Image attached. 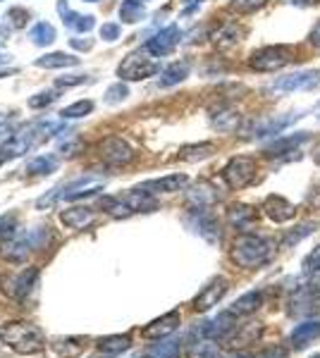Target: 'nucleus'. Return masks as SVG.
<instances>
[{
    "mask_svg": "<svg viewBox=\"0 0 320 358\" xmlns=\"http://www.w3.org/2000/svg\"><path fill=\"white\" fill-rule=\"evenodd\" d=\"M275 256V244L265 236H256V234H244L235 241L232 248V261L242 268H260V265L270 263Z\"/></svg>",
    "mask_w": 320,
    "mask_h": 358,
    "instance_id": "obj_1",
    "label": "nucleus"
},
{
    "mask_svg": "<svg viewBox=\"0 0 320 358\" xmlns=\"http://www.w3.org/2000/svg\"><path fill=\"white\" fill-rule=\"evenodd\" d=\"M0 339L10 344L17 354H36L43 349V334L32 322H8L0 327Z\"/></svg>",
    "mask_w": 320,
    "mask_h": 358,
    "instance_id": "obj_2",
    "label": "nucleus"
},
{
    "mask_svg": "<svg viewBox=\"0 0 320 358\" xmlns=\"http://www.w3.org/2000/svg\"><path fill=\"white\" fill-rule=\"evenodd\" d=\"M103 187V179L96 177V175H86V177H79L69 184H62V187L53 189L48 196L36 201L39 208H46V206H53L55 201H77V199H86V196H94L96 192H101Z\"/></svg>",
    "mask_w": 320,
    "mask_h": 358,
    "instance_id": "obj_3",
    "label": "nucleus"
},
{
    "mask_svg": "<svg viewBox=\"0 0 320 358\" xmlns=\"http://www.w3.org/2000/svg\"><path fill=\"white\" fill-rule=\"evenodd\" d=\"M158 72H160V62L155 60V55H151L146 48L137 50V53H130L118 65L120 82H141V79L155 77Z\"/></svg>",
    "mask_w": 320,
    "mask_h": 358,
    "instance_id": "obj_4",
    "label": "nucleus"
},
{
    "mask_svg": "<svg viewBox=\"0 0 320 358\" xmlns=\"http://www.w3.org/2000/svg\"><path fill=\"white\" fill-rule=\"evenodd\" d=\"M48 227H34V229H27V232L22 234H15L10 236L8 241L3 244V248H0V253H3L8 261H25L27 253L36 251V248H41L48 241Z\"/></svg>",
    "mask_w": 320,
    "mask_h": 358,
    "instance_id": "obj_5",
    "label": "nucleus"
},
{
    "mask_svg": "<svg viewBox=\"0 0 320 358\" xmlns=\"http://www.w3.org/2000/svg\"><path fill=\"white\" fill-rule=\"evenodd\" d=\"M294 60L289 45H265V48L253 50L249 57V65L256 72H280Z\"/></svg>",
    "mask_w": 320,
    "mask_h": 358,
    "instance_id": "obj_6",
    "label": "nucleus"
},
{
    "mask_svg": "<svg viewBox=\"0 0 320 358\" xmlns=\"http://www.w3.org/2000/svg\"><path fill=\"white\" fill-rule=\"evenodd\" d=\"M223 179L230 189H246L256 179V160L249 155H237L223 167Z\"/></svg>",
    "mask_w": 320,
    "mask_h": 358,
    "instance_id": "obj_7",
    "label": "nucleus"
},
{
    "mask_svg": "<svg viewBox=\"0 0 320 358\" xmlns=\"http://www.w3.org/2000/svg\"><path fill=\"white\" fill-rule=\"evenodd\" d=\"M318 86H320V69H301V72L287 74V77H277L272 82V91L292 94V91H313Z\"/></svg>",
    "mask_w": 320,
    "mask_h": 358,
    "instance_id": "obj_8",
    "label": "nucleus"
},
{
    "mask_svg": "<svg viewBox=\"0 0 320 358\" xmlns=\"http://www.w3.org/2000/svg\"><path fill=\"white\" fill-rule=\"evenodd\" d=\"M36 282H39V270L36 268H27V270H22L20 275H15V277H10V280H5L3 282V285H5L3 292L8 294V296L17 299V301H22V299H27L29 294L34 292Z\"/></svg>",
    "mask_w": 320,
    "mask_h": 358,
    "instance_id": "obj_9",
    "label": "nucleus"
},
{
    "mask_svg": "<svg viewBox=\"0 0 320 358\" xmlns=\"http://www.w3.org/2000/svg\"><path fill=\"white\" fill-rule=\"evenodd\" d=\"M179 38H182V31H179L177 24H170L165 29H160L158 34H155L153 38H148L146 41V50L151 55L155 57H162V55H170L174 50V45L179 43Z\"/></svg>",
    "mask_w": 320,
    "mask_h": 358,
    "instance_id": "obj_10",
    "label": "nucleus"
},
{
    "mask_svg": "<svg viewBox=\"0 0 320 358\" xmlns=\"http://www.w3.org/2000/svg\"><path fill=\"white\" fill-rule=\"evenodd\" d=\"M101 158L108 165H127L134 158V151L127 141H122L120 136H110L101 143Z\"/></svg>",
    "mask_w": 320,
    "mask_h": 358,
    "instance_id": "obj_11",
    "label": "nucleus"
},
{
    "mask_svg": "<svg viewBox=\"0 0 320 358\" xmlns=\"http://www.w3.org/2000/svg\"><path fill=\"white\" fill-rule=\"evenodd\" d=\"M304 117L301 113H287V115H275V117H265L256 124L253 129V136L258 138H265V136H275V134H282L287 127H292L296 120Z\"/></svg>",
    "mask_w": 320,
    "mask_h": 358,
    "instance_id": "obj_12",
    "label": "nucleus"
},
{
    "mask_svg": "<svg viewBox=\"0 0 320 358\" xmlns=\"http://www.w3.org/2000/svg\"><path fill=\"white\" fill-rule=\"evenodd\" d=\"M227 289H230V285H227L225 277H215L211 285L203 287V292L194 299V308L199 310V313H203V310H208V308H213V306H218V301L225 296Z\"/></svg>",
    "mask_w": 320,
    "mask_h": 358,
    "instance_id": "obj_13",
    "label": "nucleus"
},
{
    "mask_svg": "<svg viewBox=\"0 0 320 358\" xmlns=\"http://www.w3.org/2000/svg\"><path fill=\"white\" fill-rule=\"evenodd\" d=\"M263 213L267 217H270L272 222H287V220H292V217H296V206L294 203H289L284 196H277V194H272V196H267V199L263 201Z\"/></svg>",
    "mask_w": 320,
    "mask_h": 358,
    "instance_id": "obj_14",
    "label": "nucleus"
},
{
    "mask_svg": "<svg viewBox=\"0 0 320 358\" xmlns=\"http://www.w3.org/2000/svg\"><path fill=\"white\" fill-rule=\"evenodd\" d=\"M189 184L187 175H170V177H160V179H148L144 182L139 189L148 194H174V192H182L184 187Z\"/></svg>",
    "mask_w": 320,
    "mask_h": 358,
    "instance_id": "obj_15",
    "label": "nucleus"
},
{
    "mask_svg": "<svg viewBox=\"0 0 320 358\" xmlns=\"http://www.w3.org/2000/svg\"><path fill=\"white\" fill-rule=\"evenodd\" d=\"M189 224L194 227V232H199L201 236H206L208 241H218V239H220L218 222H215L213 217H211L208 208H203V210H191Z\"/></svg>",
    "mask_w": 320,
    "mask_h": 358,
    "instance_id": "obj_16",
    "label": "nucleus"
},
{
    "mask_svg": "<svg viewBox=\"0 0 320 358\" xmlns=\"http://www.w3.org/2000/svg\"><path fill=\"white\" fill-rule=\"evenodd\" d=\"M57 13H60L65 27L74 29V31H79V34L91 31L94 24H96L91 15H79V13H74V10H69V5L65 3V0H57Z\"/></svg>",
    "mask_w": 320,
    "mask_h": 358,
    "instance_id": "obj_17",
    "label": "nucleus"
},
{
    "mask_svg": "<svg viewBox=\"0 0 320 358\" xmlns=\"http://www.w3.org/2000/svg\"><path fill=\"white\" fill-rule=\"evenodd\" d=\"M179 327V313L172 310V313L158 317L153 320L148 327H144V337L146 339H162V337H170V334Z\"/></svg>",
    "mask_w": 320,
    "mask_h": 358,
    "instance_id": "obj_18",
    "label": "nucleus"
},
{
    "mask_svg": "<svg viewBox=\"0 0 320 358\" xmlns=\"http://www.w3.org/2000/svg\"><path fill=\"white\" fill-rule=\"evenodd\" d=\"M263 327L258 322H249V325H242V330H235L227 337V346L230 349H246V346L256 344V339L260 337Z\"/></svg>",
    "mask_w": 320,
    "mask_h": 358,
    "instance_id": "obj_19",
    "label": "nucleus"
},
{
    "mask_svg": "<svg viewBox=\"0 0 320 358\" xmlns=\"http://www.w3.org/2000/svg\"><path fill=\"white\" fill-rule=\"evenodd\" d=\"M218 201V194L211 184H196L187 192V203L191 206V210H203V208H211Z\"/></svg>",
    "mask_w": 320,
    "mask_h": 358,
    "instance_id": "obj_20",
    "label": "nucleus"
},
{
    "mask_svg": "<svg viewBox=\"0 0 320 358\" xmlns=\"http://www.w3.org/2000/svg\"><path fill=\"white\" fill-rule=\"evenodd\" d=\"M122 201H125L127 206H130L132 213H153L155 208H158V201H155L153 194L144 192V189H132L127 196H122Z\"/></svg>",
    "mask_w": 320,
    "mask_h": 358,
    "instance_id": "obj_21",
    "label": "nucleus"
},
{
    "mask_svg": "<svg viewBox=\"0 0 320 358\" xmlns=\"http://www.w3.org/2000/svg\"><path fill=\"white\" fill-rule=\"evenodd\" d=\"M242 27L235 24V22H225L223 27H218L215 31L211 34V41L218 45V48H232V45H237L242 41Z\"/></svg>",
    "mask_w": 320,
    "mask_h": 358,
    "instance_id": "obj_22",
    "label": "nucleus"
},
{
    "mask_svg": "<svg viewBox=\"0 0 320 358\" xmlns=\"http://www.w3.org/2000/svg\"><path fill=\"white\" fill-rule=\"evenodd\" d=\"M304 141H308V131H299V134H292V136H282L277 138L275 143H270L267 146V155H275V158H280L284 153H299V146Z\"/></svg>",
    "mask_w": 320,
    "mask_h": 358,
    "instance_id": "obj_23",
    "label": "nucleus"
},
{
    "mask_svg": "<svg viewBox=\"0 0 320 358\" xmlns=\"http://www.w3.org/2000/svg\"><path fill=\"white\" fill-rule=\"evenodd\" d=\"M60 220L65 227H72V229H84L94 222V210L91 208H84V206H77V208H69V210H62L60 213Z\"/></svg>",
    "mask_w": 320,
    "mask_h": 358,
    "instance_id": "obj_24",
    "label": "nucleus"
},
{
    "mask_svg": "<svg viewBox=\"0 0 320 358\" xmlns=\"http://www.w3.org/2000/svg\"><path fill=\"white\" fill-rule=\"evenodd\" d=\"M318 334H320V322L318 320H306V322H301V325L294 327V332L289 339H292L294 349H306L313 339H318Z\"/></svg>",
    "mask_w": 320,
    "mask_h": 358,
    "instance_id": "obj_25",
    "label": "nucleus"
},
{
    "mask_svg": "<svg viewBox=\"0 0 320 358\" xmlns=\"http://www.w3.org/2000/svg\"><path fill=\"white\" fill-rule=\"evenodd\" d=\"M179 344L182 339L177 337H162L158 344L148 346L144 358H179Z\"/></svg>",
    "mask_w": 320,
    "mask_h": 358,
    "instance_id": "obj_26",
    "label": "nucleus"
},
{
    "mask_svg": "<svg viewBox=\"0 0 320 358\" xmlns=\"http://www.w3.org/2000/svg\"><path fill=\"white\" fill-rule=\"evenodd\" d=\"M213 153H215V143H211V141L189 143V146L179 148V160H184V163H199V160L211 158Z\"/></svg>",
    "mask_w": 320,
    "mask_h": 358,
    "instance_id": "obj_27",
    "label": "nucleus"
},
{
    "mask_svg": "<svg viewBox=\"0 0 320 358\" xmlns=\"http://www.w3.org/2000/svg\"><path fill=\"white\" fill-rule=\"evenodd\" d=\"M211 124L215 127L218 131H235L239 127V113L232 110V108H218L213 110L211 115Z\"/></svg>",
    "mask_w": 320,
    "mask_h": 358,
    "instance_id": "obj_28",
    "label": "nucleus"
},
{
    "mask_svg": "<svg viewBox=\"0 0 320 358\" xmlns=\"http://www.w3.org/2000/svg\"><path fill=\"white\" fill-rule=\"evenodd\" d=\"M260 303H263V294L249 292V294H244V296L237 299V301L230 306V310L235 315H251L260 308Z\"/></svg>",
    "mask_w": 320,
    "mask_h": 358,
    "instance_id": "obj_29",
    "label": "nucleus"
},
{
    "mask_svg": "<svg viewBox=\"0 0 320 358\" xmlns=\"http://www.w3.org/2000/svg\"><path fill=\"white\" fill-rule=\"evenodd\" d=\"M230 224H235L237 229H242V232H249V229L253 227L256 222V210L249 206H235L230 210Z\"/></svg>",
    "mask_w": 320,
    "mask_h": 358,
    "instance_id": "obj_30",
    "label": "nucleus"
},
{
    "mask_svg": "<svg viewBox=\"0 0 320 358\" xmlns=\"http://www.w3.org/2000/svg\"><path fill=\"white\" fill-rule=\"evenodd\" d=\"M146 17V8H144L141 0H122L120 5V20L125 24H137Z\"/></svg>",
    "mask_w": 320,
    "mask_h": 358,
    "instance_id": "obj_31",
    "label": "nucleus"
},
{
    "mask_svg": "<svg viewBox=\"0 0 320 358\" xmlns=\"http://www.w3.org/2000/svg\"><path fill=\"white\" fill-rule=\"evenodd\" d=\"M189 77V62H172L162 69V77H160V86H174V84H182L184 79Z\"/></svg>",
    "mask_w": 320,
    "mask_h": 358,
    "instance_id": "obj_32",
    "label": "nucleus"
},
{
    "mask_svg": "<svg viewBox=\"0 0 320 358\" xmlns=\"http://www.w3.org/2000/svg\"><path fill=\"white\" fill-rule=\"evenodd\" d=\"M74 65H79V57L65 55V53H48L36 60V67H46V69H62V67H74Z\"/></svg>",
    "mask_w": 320,
    "mask_h": 358,
    "instance_id": "obj_33",
    "label": "nucleus"
},
{
    "mask_svg": "<svg viewBox=\"0 0 320 358\" xmlns=\"http://www.w3.org/2000/svg\"><path fill=\"white\" fill-rule=\"evenodd\" d=\"M55 167L57 160L53 155H36L25 165V172H29V175H50V172H55Z\"/></svg>",
    "mask_w": 320,
    "mask_h": 358,
    "instance_id": "obj_34",
    "label": "nucleus"
},
{
    "mask_svg": "<svg viewBox=\"0 0 320 358\" xmlns=\"http://www.w3.org/2000/svg\"><path fill=\"white\" fill-rule=\"evenodd\" d=\"M132 346V339L127 334H115V337H106L98 339V349L106 351V354H120V351H127Z\"/></svg>",
    "mask_w": 320,
    "mask_h": 358,
    "instance_id": "obj_35",
    "label": "nucleus"
},
{
    "mask_svg": "<svg viewBox=\"0 0 320 358\" xmlns=\"http://www.w3.org/2000/svg\"><path fill=\"white\" fill-rule=\"evenodd\" d=\"M29 38L36 45H50L55 41V29L50 24H46V22H39V24H34V29L29 31Z\"/></svg>",
    "mask_w": 320,
    "mask_h": 358,
    "instance_id": "obj_36",
    "label": "nucleus"
},
{
    "mask_svg": "<svg viewBox=\"0 0 320 358\" xmlns=\"http://www.w3.org/2000/svg\"><path fill=\"white\" fill-rule=\"evenodd\" d=\"M91 110H94V101H77V103H72V106L62 108L60 117L62 120H79V117L91 115Z\"/></svg>",
    "mask_w": 320,
    "mask_h": 358,
    "instance_id": "obj_37",
    "label": "nucleus"
},
{
    "mask_svg": "<svg viewBox=\"0 0 320 358\" xmlns=\"http://www.w3.org/2000/svg\"><path fill=\"white\" fill-rule=\"evenodd\" d=\"M189 358H225V356H223V351H220L215 344L206 342V339H201V342L191 344Z\"/></svg>",
    "mask_w": 320,
    "mask_h": 358,
    "instance_id": "obj_38",
    "label": "nucleus"
},
{
    "mask_svg": "<svg viewBox=\"0 0 320 358\" xmlns=\"http://www.w3.org/2000/svg\"><path fill=\"white\" fill-rule=\"evenodd\" d=\"M313 232H316V222H304V224H299V227H294L292 232L284 234L282 244H284V246H294L296 241L306 239V236H308V234H313Z\"/></svg>",
    "mask_w": 320,
    "mask_h": 358,
    "instance_id": "obj_39",
    "label": "nucleus"
},
{
    "mask_svg": "<svg viewBox=\"0 0 320 358\" xmlns=\"http://www.w3.org/2000/svg\"><path fill=\"white\" fill-rule=\"evenodd\" d=\"M55 351L65 358H72V356H79L81 351H84V344H81L79 339H57Z\"/></svg>",
    "mask_w": 320,
    "mask_h": 358,
    "instance_id": "obj_40",
    "label": "nucleus"
},
{
    "mask_svg": "<svg viewBox=\"0 0 320 358\" xmlns=\"http://www.w3.org/2000/svg\"><path fill=\"white\" fill-rule=\"evenodd\" d=\"M265 3L267 0H230V8L235 10L237 15H251V13H258Z\"/></svg>",
    "mask_w": 320,
    "mask_h": 358,
    "instance_id": "obj_41",
    "label": "nucleus"
},
{
    "mask_svg": "<svg viewBox=\"0 0 320 358\" xmlns=\"http://www.w3.org/2000/svg\"><path fill=\"white\" fill-rule=\"evenodd\" d=\"M55 101H57L55 91H41V94L29 98V108H34V110H41V108L50 106V103H55Z\"/></svg>",
    "mask_w": 320,
    "mask_h": 358,
    "instance_id": "obj_42",
    "label": "nucleus"
},
{
    "mask_svg": "<svg viewBox=\"0 0 320 358\" xmlns=\"http://www.w3.org/2000/svg\"><path fill=\"white\" fill-rule=\"evenodd\" d=\"M304 273H306V275H316V273H320V246H316V248H313V251L304 258Z\"/></svg>",
    "mask_w": 320,
    "mask_h": 358,
    "instance_id": "obj_43",
    "label": "nucleus"
},
{
    "mask_svg": "<svg viewBox=\"0 0 320 358\" xmlns=\"http://www.w3.org/2000/svg\"><path fill=\"white\" fill-rule=\"evenodd\" d=\"M127 96H130V89H127V86L122 84V82H118V84H113V86L108 89L106 101H108V103H122Z\"/></svg>",
    "mask_w": 320,
    "mask_h": 358,
    "instance_id": "obj_44",
    "label": "nucleus"
},
{
    "mask_svg": "<svg viewBox=\"0 0 320 358\" xmlns=\"http://www.w3.org/2000/svg\"><path fill=\"white\" fill-rule=\"evenodd\" d=\"M8 20H10V24H13L15 29H22V27H27L29 13H27V10H22V8H13V10H8Z\"/></svg>",
    "mask_w": 320,
    "mask_h": 358,
    "instance_id": "obj_45",
    "label": "nucleus"
},
{
    "mask_svg": "<svg viewBox=\"0 0 320 358\" xmlns=\"http://www.w3.org/2000/svg\"><path fill=\"white\" fill-rule=\"evenodd\" d=\"M253 358H287V349L280 344H272V346H267V349L260 351V354H256Z\"/></svg>",
    "mask_w": 320,
    "mask_h": 358,
    "instance_id": "obj_46",
    "label": "nucleus"
},
{
    "mask_svg": "<svg viewBox=\"0 0 320 358\" xmlns=\"http://www.w3.org/2000/svg\"><path fill=\"white\" fill-rule=\"evenodd\" d=\"M15 229H17V220H15V215H5V217H0V236H15Z\"/></svg>",
    "mask_w": 320,
    "mask_h": 358,
    "instance_id": "obj_47",
    "label": "nucleus"
},
{
    "mask_svg": "<svg viewBox=\"0 0 320 358\" xmlns=\"http://www.w3.org/2000/svg\"><path fill=\"white\" fill-rule=\"evenodd\" d=\"M101 38H103V41H118V38H120V24H103L101 27Z\"/></svg>",
    "mask_w": 320,
    "mask_h": 358,
    "instance_id": "obj_48",
    "label": "nucleus"
},
{
    "mask_svg": "<svg viewBox=\"0 0 320 358\" xmlns=\"http://www.w3.org/2000/svg\"><path fill=\"white\" fill-rule=\"evenodd\" d=\"M86 82V77L84 74H69V77H60L57 79V86H65V89H69V86H79V84H84Z\"/></svg>",
    "mask_w": 320,
    "mask_h": 358,
    "instance_id": "obj_49",
    "label": "nucleus"
},
{
    "mask_svg": "<svg viewBox=\"0 0 320 358\" xmlns=\"http://www.w3.org/2000/svg\"><path fill=\"white\" fill-rule=\"evenodd\" d=\"M69 43H72V48H77V50H89L91 45H94L91 38H84V41H81V38H69Z\"/></svg>",
    "mask_w": 320,
    "mask_h": 358,
    "instance_id": "obj_50",
    "label": "nucleus"
},
{
    "mask_svg": "<svg viewBox=\"0 0 320 358\" xmlns=\"http://www.w3.org/2000/svg\"><path fill=\"white\" fill-rule=\"evenodd\" d=\"M308 43L320 48V20H318V24L311 29V34H308Z\"/></svg>",
    "mask_w": 320,
    "mask_h": 358,
    "instance_id": "obj_51",
    "label": "nucleus"
},
{
    "mask_svg": "<svg viewBox=\"0 0 320 358\" xmlns=\"http://www.w3.org/2000/svg\"><path fill=\"white\" fill-rule=\"evenodd\" d=\"M306 289H308V294H311L313 299H320V277H316V280H313Z\"/></svg>",
    "mask_w": 320,
    "mask_h": 358,
    "instance_id": "obj_52",
    "label": "nucleus"
},
{
    "mask_svg": "<svg viewBox=\"0 0 320 358\" xmlns=\"http://www.w3.org/2000/svg\"><path fill=\"white\" fill-rule=\"evenodd\" d=\"M284 3H289V5H296V8H311V5L320 3V0H284Z\"/></svg>",
    "mask_w": 320,
    "mask_h": 358,
    "instance_id": "obj_53",
    "label": "nucleus"
},
{
    "mask_svg": "<svg viewBox=\"0 0 320 358\" xmlns=\"http://www.w3.org/2000/svg\"><path fill=\"white\" fill-rule=\"evenodd\" d=\"M8 134H10V124L0 122V141H3V138H8Z\"/></svg>",
    "mask_w": 320,
    "mask_h": 358,
    "instance_id": "obj_54",
    "label": "nucleus"
},
{
    "mask_svg": "<svg viewBox=\"0 0 320 358\" xmlns=\"http://www.w3.org/2000/svg\"><path fill=\"white\" fill-rule=\"evenodd\" d=\"M313 158H316V163L320 165V146L316 148V153H313Z\"/></svg>",
    "mask_w": 320,
    "mask_h": 358,
    "instance_id": "obj_55",
    "label": "nucleus"
},
{
    "mask_svg": "<svg viewBox=\"0 0 320 358\" xmlns=\"http://www.w3.org/2000/svg\"><path fill=\"white\" fill-rule=\"evenodd\" d=\"M86 3H96V0H86Z\"/></svg>",
    "mask_w": 320,
    "mask_h": 358,
    "instance_id": "obj_56",
    "label": "nucleus"
},
{
    "mask_svg": "<svg viewBox=\"0 0 320 358\" xmlns=\"http://www.w3.org/2000/svg\"><path fill=\"white\" fill-rule=\"evenodd\" d=\"M313 358H320V354H316V356H313Z\"/></svg>",
    "mask_w": 320,
    "mask_h": 358,
    "instance_id": "obj_57",
    "label": "nucleus"
}]
</instances>
